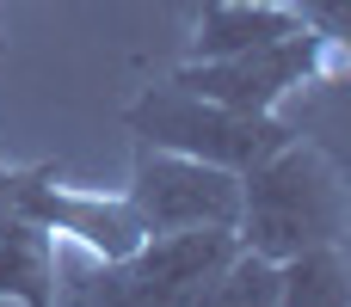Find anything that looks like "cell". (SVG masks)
Here are the masks:
<instances>
[{
	"label": "cell",
	"instance_id": "1",
	"mask_svg": "<svg viewBox=\"0 0 351 307\" xmlns=\"http://www.w3.org/2000/svg\"><path fill=\"white\" fill-rule=\"evenodd\" d=\"M351 203H346V172L321 142L290 135L271 160L241 172V222L234 240L259 258H296L308 246H346Z\"/></svg>",
	"mask_w": 351,
	"mask_h": 307
},
{
	"label": "cell",
	"instance_id": "2",
	"mask_svg": "<svg viewBox=\"0 0 351 307\" xmlns=\"http://www.w3.org/2000/svg\"><path fill=\"white\" fill-rule=\"evenodd\" d=\"M123 129L142 148H167V154H191L210 160L222 172H253L259 160H271L296 129L278 111H228L216 98H197L185 86H148L136 105H123Z\"/></svg>",
	"mask_w": 351,
	"mask_h": 307
},
{
	"label": "cell",
	"instance_id": "3",
	"mask_svg": "<svg viewBox=\"0 0 351 307\" xmlns=\"http://www.w3.org/2000/svg\"><path fill=\"white\" fill-rule=\"evenodd\" d=\"M339 62H346L339 43H321L315 31H296V37L241 49V55L185 62V68H173V86H185L197 98H216L228 111H278L290 92L339 80Z\"/></svg>",
	"mask_w": 351,
	"mask_h": 307
},
{
	"label": "cell",
	"instance_id": "4",
	"mask_svg": "<svg viewBox=\"0 0 351 307\" xmlns=\"http://www.w3.org/2000/svg\"><path fill=\"white\" fill-rule=\"evenodd\" d=\"M234 228H185V234H148L130 258L99 265L86 307H191L204 277L234 252Z\"/></svg>",
	"mask_w": 351,
	"mask_h": 307
},
{
	"label": "cell",
	"instance_id": "5",
	"mask_svg": "<svg viewBox=\"0 0 351 307\" xmlns=\"http://www.w3.org/2000/svg\"><path fill=\"white\" fill-rule=\"evenodd\" d=\"M142 234H185V228H234L241 222V172H222L191 154L142 148L130 154V185H123Z\"/></svg>",
	"mask_w": 351,
	"mask_h": 307
},
{
	"label": "cell",
	"instance_id": "6",
	"mask_svg": "<svg viewBox=\"0 0 351 307\" xmlns=\"http://www.w3.org/2000/svg\"><path fill=\"white\" fill-rule=\"evenodd\" d=\"M12 215L37 222L49 240H68V246H80V252L99 258V265H117V258H130V252L148 240L123 191H117V197H105V191H74V185L56 178V166H19Z\"/></svg>",
	"mask_w": 351,
	"mask_h": 307
},
{
	"label": "cell",
	"instance_id": "7",
	"mask_svg": "<svg viewBox=\"0 0 351 307\" xmlns=\"http://www.w3.org/2000/svg\"><path fill=\"white\" fill-rule=\"evenodd\" d=\"M302 18L290 6H247V0H204L197 25H191V55L185 62H216V55H241L278 37H296Z\"/></svg>",
	"mask_w": 351,
	"mask_h": 307
},
{
	"label": "cell",
	"instance_id": "8",
	"mask_svg": "<svg viewBox=\"0 0 351 307\" xmlns=\"http://www.w3.org/2000/svg\"><path fill=\"white\" fill-rule=\"evenodd\" d=\"M0 302L56 307V240L25 215L0 222Z\"/></svg>",
	"mask_w": 351,
	"mask_h": 307
},
{
	"label": "cell",
	"instance_id": "9",
	"mask_svg": "<svg viewBox=\"0 0 351 307\" xmlns=\"http://www.w3.org/2000/svg\"><path fill=\"white\" fill-rule=\"evenodd\" d=\"M278 307H351L346 246H308L278 265Z\"/></svg>",
	"mask_w": 351,
	"mask_h": 307
},
{
	"label": "cell",
	"instance_id": "10",
	"mask_svg": "<svg viewBox=\"0 0 351 307\" xmlns=\"http://www.w3.org/2000/svg\"><path fill=\"white\" fill-rule=\"evenodd\" d=\"M191 307H278V258H259L247 246H234L204 289L191 295Z\"/></svg>",
	"mask_w": 351,
	"mask_h": 307
},
{
	"label": "cell",
	"instance_id": "11",
	"mask_svg": "<svg viewBox=\"0 0 351 307\" xmlns=\"http://www.w3.org/2000/svg\"><path fill=\"white\" fill-rule=\"evenodd\" d=\"M296 18H302V31H315L321 43H339L346 49V31H351V0H284Z\"/></svg>",
	"mask_w": 351,
	"mask_h": 307
},
{
	"label": "cell",
	"instance_id": "12",
	"mask_svg": "<svg viewBox=\"0 0 351 307\" xmlns=\"http://www.w3.org/2000/svg\"><path fill=\"white\" fill-rule=\"evenodd\" d=\"M12 185H19V166L0 160V209H12Z\"/></svg>",
	"mask_w": 351,
	"mask_h": 307
},
{
	"label": "cell",
	"instance_id": "13",
	"mask_svg": "<svg viewBox=\"0 0 351 307\" xmlns=\"http://www.w3.org/2000/svg\"><path fill=\"white\" fill-rule=\"evenodd\" d=\"M247 6H284V0H247Z\"/></svg>",
	"mask_w": 351,
	"mask_h": 307
},
{
	"label": "cell",
	"instance_id": "14",
	"mask_svg": "<svg viewBox=\"0 0 351 307\" xmlns=\"http://www.w3.org/2000/svg\"><path fill=\"white\" fill-rule=\"evenodd\" d=\"M0 55H6V31H0Z\"/></svg>",
	"mask_w": 351,
	"mask_h": 307
}]
</instances>
